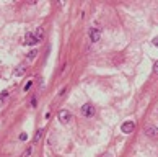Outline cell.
<instances>
[{
	"label": "cell",
	"mask_w": 158,
	"mask_h": 157,
	"mask_svg": "<svg viewBox=\"0 0 158 157\" xmlns=\"http://www.w3.org/2000/svg\"><path fill=\"white\" fill-rule=\"evenodd\" d=\"M95 106H93L92 103H85L83 106H82V115L85 116V118H93L95 116Z\"/></svg>",
	"instance_id": "cell-1"
},
{
	"label": "cell",
	"mask_w": 158,
	"mask_h": 157,
	"mask_svg": "<svg viewBox=\"0 0 158 157\" xmlns=\"http://www.w3.org/2000/svg\"><path fill=\"white\" fill-rule=\"evenodd\" d=\"M88 36H90V41L92 43H98L99 39H101V30L99 28H90Z\"/></svg>",
	"instance_id": "cell-2"
},
{
	"label": "cell",
	"mask_w": 158,
	"mask_h": 157,
	"mask_svg": "<svg viewBox=\"0 0 158 157\" xmlns=\"http://www.w3.org/2000/svg\"><path fill=\"white\" fill-rule=\"evenodd\" d=\"M144 133H145V136H148V137H158V128L155 124H147L144 129Z\"/></svg>",
	"instance_id": "cell-3"
},
{
	"label": "cell",
	"mask_w": 158,
	"mask_h": 157,
	"mask_svg": "<svg viewBox=\"0 0 158 157\" xmlns=\"http://www.w3.org/2000/svg\"><path fill=\"white\" fill-rule=\"evenodd\" d=\"M59 119H60V123L67 124V123H70V119H72V113L67 111V110H60L59 111Z\"/></svg>",
	"instance_id": "cell-4"
},
{
	"label": "cell",
	"mask_w": 158,
	"mask_h": 157,
	"mask_svg": "<svg viewBox=\"0 0 158 157\" xmlns=\"http://www.w3.org/2000/svg\"><path fill=\"white\" fill-rule=\"evenodd\" d=\"M135 129V124H134L132 121H126V123H122V126H121V131H122L124 134H130Z\"/></svg>",
	"instance_id": "cell-5"
},
{
	"label": "cell",
	"mask_w": 158,
	"mask_h": 157,
	"mask_svg": "<svg viewBox=\"0 0 158 157\" xmlns=\"http://www.w3.org/2000/svg\"><path fill=\"white\" fill-rule=\"evenodd\" d=\"M36 38H34V33H26L25 36V44H36Z\"/></svg>",
	"instance_id": "cell-6"
},
{
	"label": "cell",
	"mask_w": 158,
	"mask_h": 157,
	"mask_svg": "<svg viewBox=\"0 0 158 157\" xmlns=\"http://www.w3.org/2000/svg\"><path fill=\"white\" fill-rule=\"evenodd\" d=\"M25 72H26V67L21 64V66H18L16 69L13 70V75L15 77H21V75H25Z\"/></svg>",
	"instance_id": "cell-7"
},
{
	"label": "cell",
	"mask_w": 158,
	"mask_h": 157,
	"mask_svg": "<svg viewBox=\"0 0 158 157\" xmlns=\"http://www.w3.org/2000/svg\"><path fill=\"white\" fill-rule=\"evenodd\" d=\"M42 36H44V31H42V28H38V30H36V33H34L36 41H41V39H42Z\"/></svg>",
	"instance_id": "cell-8"
},
{
	"label": "cell",
	"mask_w": 158,
	"mask_h": 157,
	"mask_svg": "<svg viewBox=\"0 0 158 157\" xmlns=\"http://www.w3.org/2000/svg\"><path fill=\"white\" fill-rule=\"evenodd\" d=\"M42 133H44V129H38V131H36V134H34V143H39V141H41Z\"/></svg>",
	"instance_id": "cell-9"
},
{
	"label": "cell",
	"mask_w": 158,
	"mask_h": 157,
	"mask_svg": "<svg viewBox=\"0 0 158 157\" xmlns=\"http://www.w3.org/2000/svg\"><path fill=\"white\" fill-rule=\"evenodd\" d=\"M31 150H33V147L29 146V147H26L25 149V152L21 154V157H29V154H31Z\"/></svg>",
	"instance_id": "cell-10"
},
{
	"label": "cell",
	"mask_w": 158,
	"mask_h": 157,
	"mask_svg": "<svg viewBox=\"0 0 158 157\" xmlns=\"http://www.w3.org/2000/svg\"><path fill=\"white\" fill-rule=\"evenodd\" d=\"M36 56H38V51H36V49H33L31 52H28V57H29V59H34Z\"/></svg>",
	"instance_id": "cell-11"
},
{
	"label": "cell",
	"mask_w": 158,
	"mask_h": 157,
	"mask_svg": "<svg viewBox=\"0 0 158 157\" xmlns=\"http://www.w3.org/2000/svg\"><path fill=\"white\" fill-rule=\"evenodd\" d=\"M31 87H33V82H31V80H29V82H28V84H26V85H25V87H23V90H25V92H28V90H29V88H31Z\"/></svg>",
	"instance_id": "cell-12"
},
{
	"label": "cell",
	"mask_w": 158,
	"mask_h": 157,
	"mask_svg": "<svg viewBox=\"0 0 158 157\" xmlns=\"http://www.w3.org/2000/svg\"><path fill=\"white\" fill-rule=\"evenodd\" d=\"M26 137H28V136H26V133H21L20 134V139L21 141H26Z\"/></svg>",
	"instance_id": "cell-13"
},
{
	"label": "cell",
	"mask_w": 158,
	"mask_h": 157,
	"mask_svg": "<svg viewBox=\"0 0 158 157\" xmlns=\"http://www.w3.org/2000/svg\"><path fill=\"white\" fill-rule=\"evenodd\" d=\"M153 72H155V74H158V61L155 62V66H153Z\"/></svg>",
	"instance_id": "cell-14"
},
{
	"label": "cell",
	"mask_w": 158,
	"mask_h": 157,
	"mask_svg": "<svg viewBox=\"0 0 158 157\" xmlns=\"http://www.w3.org/2000/svg\"><path fill=\"white\" fill-rule=\"evenodd\" d=\"M153 44L158 46V36H157V38H153Z\"/></svg>",
	"instance_id": "cell-15"
},
{
	"label": "cell",
	"mask_w": 158,
	"mask_h": 157,
	"mask_svg": "<svg viewBox=\"0 0 158 157\" xmlns=\"http://www.w3.org/2000/svg\"><path fill=\"white\" fill-rule=\"evenodd\" d=\"M101 157H111V156H109V154H104V156H101Z\"/></svg>",
	"instance_id": "cell-16"
},
{
	"label": "cell",
	"mask_w": 158,
	"mask_h": 157,
	"mask_svg": "<svg viewBox=\"0 0 158 157\" xmlns=\"http://www.w3.org/2000/svg\"><path fill=\"white\" fill-rule=\"evenodd\" d=\"M2 103H4V101H2V97H0V106H2Z\"/></svg>",
	"instance_id": "cell-17"
}]
</instances>
